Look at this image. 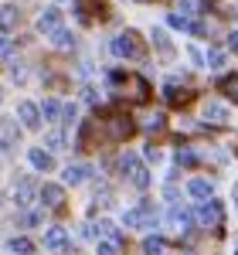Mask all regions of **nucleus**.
Instances as JSON below:
<instances>
[{
    "label": "nucleus",
    "instance_id": "obj_1",
    "mask_svg": "<svg viewBox=\"0 0 238 255\" xmlns=\"http://www.w3.org/2000/svg\"><path fill=\"white\" fill-rule=\"evenodd\" d=\"M109 51H113L116 58H143L139 34H136V31H122V34H116L113 44H109Z\"/></svg>",
    "mask_w": 238,
    "mask_h": 255
},
{
    "label": "nucleus",
    "instance_id": "obj_2",
    "mask_svg": "<svg viewBox=\"0 0 238 255\" xmlns=\"http://www.w3.org/2000/svg\"><path fill=\"white\" fill-rule=\"evenodd\" d=\"M119 170L126 174V180H129L133 187H139V191H143V187H150V170H146L133 153H126V157L119 160Z\"/></svg>",
    "mask_w": 238,
    "mask_h": 255
},
{
    "label": "nucleus",
    "instance_id": "obj_3",
    "mask_svg": "<svg viewBox=\"0 0 238 255\" xmlns=\"http://www.w3.org/2000/svg\"><path fill=\"white\" fill-rule=\"evenodd\" d=\"M133 133H136V126L126 113H109L106 116V136L109 139H129Z\"/></svg>",
    "mask_w": 238,
    "mask_h": 255
},
{
    "label": "nucleus",
    "instance_id": "obj_4",
    "mask_svg": "<svg viewBox=\"0 0 238 255\" xmlns=\"http://www.w3.org/2000/svg\"><path fill=\"white\" fill-rule=\"evenodd\" d=\"M201 228H221V204L215 197H208V201H201V208L194 211Z\"/></svg>",
    "mask_w": 238,
    "mask_h": 255
},
{
    "label": "nucleus",
    "instance_id": "obj_5",
    "mask_svg": "<svg viewBox=\"0 0 238 255\" xmlns=\"http://www.w3.org/2000/svg\"><path fill=\"white\" fill-rule=\"evenodd\" d=\"M126 228H153V221H157V211H153V204H139L133 211H126Z\"/></svg>",
    "mask_w": 238,
    "mask_h": 255
},
{
    "label": "nucleus",
    "instance_id": "obj_6",
    "mask_svg": "<svg viewBox=\"0 0 238 255\" xmlns=\"http://www.w3.org/2000/svg\"><path fill=\"white\" fill-rule=\"evenodd\" d=\"M17 119H20V126H27V129H38V126H41L38 106H34V102H20V106H17Z\"/></svg>",
    "mask_w": 238,
    "mask_h": 255
},
{
    "label": "nucleus",
    "instance_id": "obj_7",
    "mask_svg": "<svg viewBox=\"0 0 238 255\" xmlns=\"http://www.w3.org/2000/svg\"><path fill=\"white\" fill-rule=\"evenodd\" d=\"M38 197H41L44 208H61V204H65V191H61L58 184H44L38 191Z\"/></svg>",
    "mask_w": 238,
    "mask_h": 255
},
{
    "label": "nucleus",
    "instance_id": "obj_8",
    "mask_svg": "<svg viewBox=\"0 0 238 255\" xmlns=\"http://www.w3.org/2000/svg\"><path fill=\"white\" fill-rule=\"evenodd\" d=\"M58 27H61V10H55V7L44 10V14L38 17V31H41V34H55Z\"/></svg>",
    "mask_w": 238,
    "mask_h": 255
},
{
    "label": "nucleus",
    "instance_id": "obj_9",
    "mask_svg": "<svg viewBox=\"0 0 238 255\" xmlns=\"http://www.w3.org/2000/svg\"><path fill=\"white\" fill-rule=\"evenodd\" d=\"M187 191H191V197H198V201H208V197L215 194V184H211V180H204V177H198V180H191V184H187Z\"/></svg>",
    "mask_w": 238,
    "mask_h": 255
},
{
    "label": "nucleus",
    "instance_id": "obj_10",
    "mask_svg": "<svg viewBox=\"0 0 238 255\" xmlns=\"http://www.w3.org/2000/svg\"><path fill=\"white\" fill-rule=\"evenodd\" d=\"M44 245H48V249H65V245H68V232L58 228V225L48 228V232H44Z\"/></svg>",
    "mask_w": 238,
    "mask_h": 255
},
{
    "label": "nucleus",
    "instance_id": "obj_11",
    "mask_svg": "<svg viewBox=\"0 0 238 255\" xmlns=\"http://www.w3.org/2000/svg\"><path fill=\"white\" fill-rule=\"evenodd\" d=\"M17 20H20L17 7H10V3H3V7H0V31H14V27H17Z\"/></svg>",
    "mask_w": 238,
    "mask_h": 255
},
{
    "label": "nucleus",
    "instance_id": "obj_12",
    "mask_svg": "<svg viewBox=\"0 0 238 255\" xmlns=\"http://www.w3.org/2000/svg\"><path fill=\"white\" fill-rule=\"evenodd\" d=\"M225 119H228V109H225V106H218V102L204 106V123H215V126H221Z\"/></svg>",
    "mask_w": 238,
    "mask_h": 255
},
{
    "label": "nucleus",
    "instance_id": "obj_13",
    "mask_svg": "<svg viewBox=\"0 0 238 255\" xmlns=\"http://www.w3.org/2000/svg\"><path fill=\"white\" fill-rule=\"evenodd\" d=\"M14 197H17V204L20 208H27L31 204V197H34V184L24 177V180H17V191H14Z\"/></svg>",
    "mask_w": 238,
    "mask_h": 255
},
{
    "label": "nucleus",
    "instance_id": "obj_14",
    "mask_svg": "<svg viewBox=\"0 0 238 255\" xmlns=\"http://www.w3.org/2000/svg\"><path fill=\"white\" fill-rule=\"evenodd\" d=\"M85 177H92V167H85V163H75V167H65V180H68V184H82Z\"/></svg>",
    "mask_w": 238,
    "mask_h": 255
},
{
    "label": "nucleus",
    "instance_id": "obj_15",
    "mask_svg": "<svg viewBox=\"0 0 238 255\" xmlns=\"http://www.w3.org/2000/svg\"><path fill=\"white\" fill-rule=\"evenodd\" d=\"M163 96H167V102H170V106H184V102H187V89H177V82H167Z\"/></svg>",
    "mask_w": 238,
    "mask_h": 255
},
{
    "label": "nucleus",
    "instance_id": "obj_16",
    "mask_svg": "<svg viewBox=\"0 0 238 255\" xmlns=\"http://www.w3.org/2000/svg\"><path fill=\"white\" fill-rule=\"evenodd\" d=\"M31 163H34L38 170H51V167H55V160H51L48 150H31Z\"/></svg>",
    "mask_w": 238,
    "mask_h": 255
},
{
    "label": "nucleus",
    "instance_id": "obj_17",
    "mask_svg": "<svg viewBox=\"0 0 238 255\" xmlns=\"http://www.w3.org/2000/svg\"><path fill=\"white\" fill-rule=\"evenodd\" d=\"M218 89H221L228 99H235V102H238V72H235V75H228V79H221Z\"/></svg>",
    "mask_w": 238,
    "mask_h": 255
},
{
    "label": "nucleus",
    "instance_id": "obj_18",
    "mask_svg": "<svg viewBox=\"0 0 238 255\" xmlns=\"http://www.w3.org/2000/svg\"><path fill=\"white\" fill-rule=\"evenodd\" d=\"M51 38H55V48H58V51H68V48H75V38H72V34H68V31H55V34H51Z\"/></svg>",
    "mask_w": 238,
    "mask_h": 255
},
{
    "label": "nucleus",
    "instance_id": "obj_19",
    "mask_svg": "<svg viewBox=\"0 0 238 255\" xmlns=\"http://www.w3.org/2000/svg\"><path fill=\"white\" fill-rule=\"evenodd\" d=\"M38 113H41V116H44V119H51V123H55V119L61 116V106H58V102H55V99H44V106H41Z\"/></svg>",
    "mask_w": 238,
    "mask_h": 255
},
{
    "label": "nucleus",
    "instance_id": "obj_20",
    "mask_svg": "<svg viewBox=\"0 0 238 255\" xmlns=\"http://www.w3.org/2000/svg\"><path fill=\"white\" fill-rule=\"evenodd\" d=\"M143 252H146V255H163V238L150 235L146 242H143Z\"/></svg>",
    "mask_w": 238,
    "mask_h": 255
},
{
    "label": "nucleus",
    "instance_id": "obj_21",
    "mask_svg": "<svg viewBox=\"0 0 238 255\" xmlns=\"http://www.w3.org/2000/svg\"><path fill=\"white\" fill-rule=\"evenodd\" d=\"M153 44L160 48V55H163V58H170V41H167L163 31H153Z\"/></svg>",
    "mask_w": 238,
    "mask_h": 255
},
{
    "label": "nucleus",
    "instance_id": "obj_22",
    "mask_svg": "<svg viewBox=\"0 0 238 255\" xmlns=\"http://www.w3.org/2000/svg\"><path fill=\"white\" fill-rule=\"evenodd\" d=\"M31 249H34V245H31V242H27V238H10V252L31 255Z\"/></svg>",
    "mask_w": 238,
    "mask_h": 255
},
{
    "label": "nucleus",
    "instance_id": "obj_23",
    "mask_svg": "<svg viewBox=\"0 0 238 255\" xmlns=\"http://www.w3.org/2000/svg\"><path fill=\"white\" fill-rule=\"evenodd\" d=\"M163 123H167V116H163V113H157V116L146 123V133H150V136H153V133H163Z\"/></svg>",
    "mask_w": 238,
    "mask_h": 255
},
{
    "label": "nucleus",
    "instance_id": "obj_24",
    "mask_svg": "<svg viewBox=\"0 0 238 255\" xmlns=\"http://www.w3.org/2000/svg\"><path fill=\"white\" fill-rule=\"evenodd\" d=\"M177 163H180V167H194V163H198V153H194V150H180Z\"/></svg>",
    "mask_w": 238,
    "mask_h": 255
},
{
    "label": "nucleus",
    "instance_id": "obj_25",
    "mask_svg": "<svg viewBox=\"0 0 238 255\" xmlns=\"http://www.w3.org/2000/svg\"><path fill=\"white\" fill-rule=\"evenodd\" d=\"M167 24H170V27H180V31H187V27H191V20L184 17V14H170V17H167Z\"/></svg>",
    "mask_w": 238,
    "mask_h": 255
},
{
    "label": "nucleus",
    "instance_id": "obj_26",
    "mask_svg": "<svg viewBox=\"0 0 238 255\" xmlns=\"http://www.w3.org/2000/svg\"><path fill=\"white\" fill-rule=\"evenodd\" d=\"M208 65H211V68H221V65H225V51H218V48L208 51Z\"/></svg>",
    "mask_w": 238,
    "mask_h": 255
},
{
    "label": "nucleus",
    "instance_id": "obj_27",
    "mask_svg": "<svg viewBox=\"0 0 238 255\" xmlns=\"http://www.w3.org/2000/svg\"><path fill=\"white\" fill-rule=\"evenodd\" d=\"M99 255H119V245H113V242H99Z\"/></svg>",
    "mask_w": 238,
    "mask_h": 255
},
{
    "label": "nucleus",
    "instance_id": "obj_28",
    "mask_svg": "<svg viewBox=\"0 0 238 255\" xmlns=\"http://www.w3.org/2000/svg\"><path fill=\"white\" fill-rule=\"evenodd\" d=\"M20 221H24V225H38V221H41V215H38V211H27V215L20 218Z\"/></svg>",
    "mask_w": 238,
    "mask_h": 255
},
{
    "label": "nucleus",
    "instance_id": "obj_29",
    "mask_svg": "<svg viewBox=\"0 0 238 255\" xmlns=\"http://www.w3.org/2000/svg\"><path fill=\"white\" fill-rule=\"evenodd\" d=\"M61 116H65L68 126H72V123H75V106H65V113H61Z\"/></svg>",
    "mask_w": 238,
    "mask_h": 255
},
{
    "label": "nucleus",
    "instance_id": "obj_30",
    "mask_svg": "<svg viewBox=\"0 0 238 255\" xmlns=\"http://www.w3.org/2000/svg\"><path fill=\"white\" fill-rule=\"evenodd\" d=\"M228 48H232V51H238V31H232V34H228Z\"/></svg>",
    "mask_w": 238,
    "mask_h": 255
},
{
    "label": "nucleus",
    "instance_id": "obj_31",
    "mask_svg": "<svg viewBox=\"0 0 238 255\" xmlns=\"http://www.w3.org/2000/svg\"><path fill=\"white\" fill-rule=\"evenodd\" d=\"M48 146H61V133H51L48 136Z\"/></svg>",
    "mask_w": 238,
    "mask_h": 255
},
{
    "label": "nucleus",
    "instance_id": "obj_32",
    "mask_svg": "<svg viewBox=\"0 0 238 255\" xmlns=\"http://www.w3.org/2000/svg\"><path fill=\"white\" fill-rule=\"evenodd\" d=\"M0 55H10V41H0Z\"/></svg>",
    "mask_w": 238,
    "mask_h": 255
},
{
    "label": "nucleus",
    "instance_id": "obj_33",
    "mask_svg": "<svg viewBox=\"0 0 238 255\" xmlns=\"http://www.w3.org/2000/svg\"><path fill=\"white\" fill-rule=\"evenodd\" d=\"M232 197H235V208H238V184L232 187Z\"/></svg>",
    "mask_w": 238,
    "mask_h": 255
},
{
    "label": "nucleus",
    "instance_id": "obj_34",
    "mask_svg": "<svg viewBox=\"0 0 238 255\" xmlns=\"http://www.w3.org/2000/svg\"><path fill=\"white\" fill-rule=\"evenodd\" d=\"M235 255H238V252H235Z\"/></svg>",
    "mask_w": 238,
    "mask_h": 255
}]
</instances>
